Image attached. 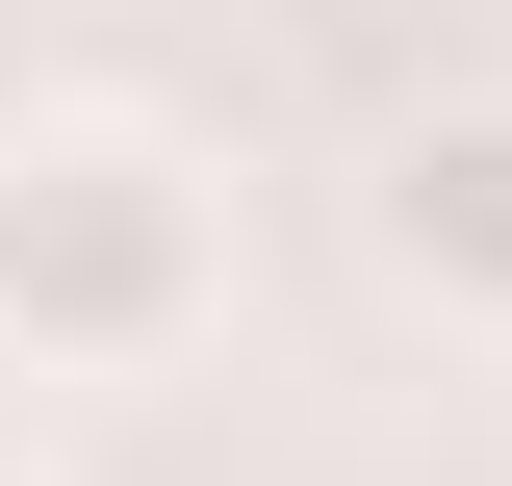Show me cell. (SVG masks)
Listing matches in <instances>:
<instances>
[{
    "mask_svg": "<svg viewBox=\"0 0 512 486\" xmlns=\"http://www.w3.org/2000/svg\"><path fill=\"white\" fill-rule=\"evenodd\" d=\"M231 333V180L128 103L0 128V359L26 384H180Z\"/></svg>",
    "mask_w": 512,
    "mask_h": 486,
    "instance_id": "obj_1",
    "label": "cell"
},
{
    "mask_svg": "<svg viewBox=\"0 0 512 486\" xmlns=\"http://www.w3.org/2000/svg\"><path fill=\"white\" fill-rule=\"evenodd\" d=\"M359 256L436 307V333H512V77L384 103V154H359Z\"/></svg>",
    "mask_w": 512,
    "mask_h": 486,
    "instance_id": "obj_2",
    "label": "cell"
},
{
    "mask_svg": "<svg viewBox=\"0 0 512 486\" xmlns=\"http://www.w3.org/2000/svg\"><path fill=\"white\" fill-rule=\"evenodd\" d=\"M0 486H26V435H0Z\"/></svg>",
    "mask_w": 512,
    "mask_h": 486,
    "instance_id": "obj_3",
    "label": "cell"
}]
</instances>
